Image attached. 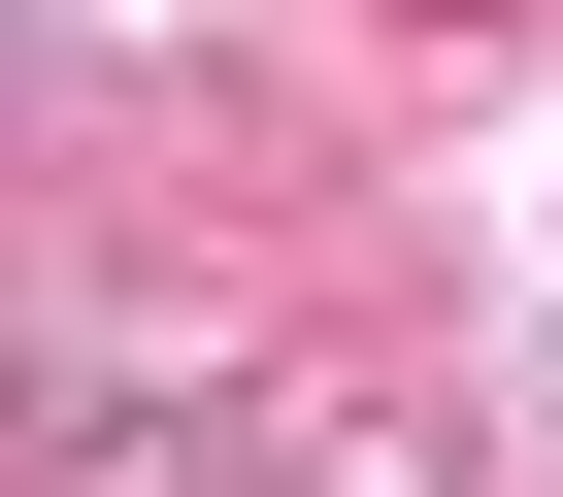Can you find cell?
<instances>
[{"instance_id":"cell-1","label":"cell","mask_w":563,"mask_h":497,"mask_svg":"<svg viewBox=\"0 0 563 497\" xmlns=\"http://www.w3.org/2000/svg\"><path fill=\"white\" fill-rule=\"evenodd\" d=\"M232 332H199V266H0V497H34L67 431H133V398H199Z\"/></svg>"},{"instance_id":"cell-2","label":"cell","mask_w":563,"mask_h":497,"mask_svg":"<svg viewBox=\"0 0 563 497\" xmlns=\"http://www.w3.org/2000/svg\"><path fill=\"white\" fill-rule=\"evenodd\" d=\"M34 497H299V398H265V365H199V398H133V431H67Z\"/></svg>"},{"instance_id":"cell-3","label":"cell","mask_w":563,"mask_h":497,"mask_svg":"<svg viewBox=\"0 0 563 497\" xmlns=\"http://www.w3.org/2000/svg\"><path fill=\"white\" fill-rule=\"evenodd\" d=\"M299 497H497L464 398H299Z\"/></svg>"}]
</instances>
